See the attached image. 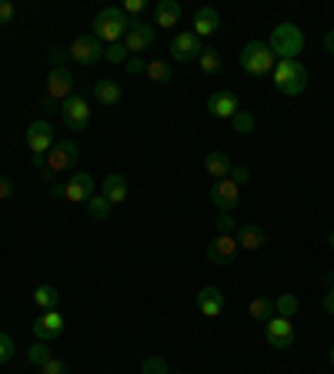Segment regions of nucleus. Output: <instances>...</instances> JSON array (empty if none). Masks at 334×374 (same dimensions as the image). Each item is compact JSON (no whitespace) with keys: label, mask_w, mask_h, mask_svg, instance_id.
Masks as SVG:
<instances>
[{"label":"nucleus","mask_w":334,"mask_h":374,"mask_svg":"<svg viewBox=\"0 0 334 374\" xmlns=\"http://www.w3.org/2000/svg\"><path fill=\"white\" fill-rule=\"evenodd\" d=\"M131 27V17L121 11V7H104V11L94 17V37H97L100 44H121L124 33Z\"/></svg>","instance_id":"1"},{"label":"nucleus","mask_w":334,"mask_h":374,"mask_svg":"<svg viewBox=\"0 0 334 374\" xmlns=\"http://www.w3.org/2000/svg\"><path fill=\"white\" fill-rule=\"evenodd\" d=\"M267 47L274 50V57L278 60H298V54L304 50V33H301V27H294V23H278L274 27V33H271V41H267Z\"/></svg>","instance_id":"2"},{"label":"nucleus","mask_w":334,"mask_h":374,"mask_svg":"<svg viewBox=\"0 0 334 374\" xmlns=\"http://www.w3.org/2000/svg\"><path fill=\"white\" fill-rule=\"evenodd\" d=\"M274 87L284 94V97H298L301 90L308 87V70L301 60H278L274 64Z\"/></svg>","instance_id":"3"},{"label":"nucleus","mask_w":334,"mask_h":374,"mask_svg":"<svg viewBox=\"0 0 334 374\" xmlns=\"http://www.w3.org/2000/svg\"><path fill=\"white\" fill-rule=\"evenodd\" d=\"M274 64H278V57H274V50H271L264 41H251V44L241 50V70L251 74V78H267V74L274 70Z\"/></svg>","instance_id":"4"},{"label":"nucleus","mask_w":334,"mask_h":374,"mask_svg":"<svg viewBox=\"0 0 334 374\" xmlns=\"http://www.w3.org/2000/svg\"><path fill=\"white\" fill-rule=\"evenodd\" d=\"M60 121H64V127L67 131H74V134H80V131H87V124H90V107H87V100L84 97H70L60 104Z\"/></svg>","instance_id":"5"},{"label":"nucleus","mask_w":334,"mask_h":374,"mask_svg":"<svg viewBox=\"0 0 334 374\" xmlns=\"http://www.w3.org/2000/svg\"><path fill=\"white\" fill-rule=\"evenodd\" d=\"M67 54L74 57L77 64L90 67V64H97V60H104V44H100L94 33H80V37H74V44L67 47Z\"/></svg>","instance_id":"6"},{"label":"nucleus","mask_w":334,"mask_h":374,"mask_svg":"<svg viewBox=\"0 0 334 374\" xmlns=\"http://www.w3.org/2000/svg\"><path fill=\"white\" fill-rule=\"evenodd\" d=\"M151 44H154V27H151V23H144L141 17H134L131 27H127V33H124V47H127V54L141 57Z\"/></svg>","instance_id":"7"},{"label":"nucleus","mask_w":334,"mask_h":374,"mask_svg":"<svg viewBox=\"0 0 334 374\" xmlns=\"http://www.w3.org/2000/svg\"><path fill=\"white\" fill-rule=\"evenodd\" d=\"M264 341L271 344V348H278V351H288V348H294V324H291V318H274L264 321Z\"/></svg>","instance_id":"8"},{"label":"nucleus","mask_w":334,"mask_h":374,"mask_svg":"<svg viewBox=\"0 0 334 374\" xmlns=\"http://www.w3.org/2000/svg\"><path fill=\"white\" fill-rule=\"evenodd\" d=\"M237 110H241V100H237V94L231 87L214 90L211 97H208V114H211L214 121H231Z\"/></svg>","instance_id":"9"},{"label":"nucleus","mask_w":334,"mask_h":374,"mask_svg":"<svg viewBox=\"0 0 334 374\" xmlns=\"http://www.w3.org/2000/svg\"><path fill=\"white\" fill-rule=\"evenodd\" d=\"M57 144L54 137V127L44 121V117H37V121L27 127V147H31V154H50V147Z\"/></svg>","instance_id":"10"},{"label":"nucleus","mask_w":334,"mask_h":374,"mask_svg":"<svg viewBox=\"0 0 334 374\" xmlns=\"http://www.w3.org/2000/svg\"><path fill=\"white\" fill-rule=\"evenodd\" d=\"M94 177L87 174V171H74L70 174V181L64 184V201H70V204H87L90 198H94Z\"/></svg>","instance_id":"11"},{"label":"nucleus","mask_w":334,"mask_h":374,"mask_svg":"<svg viewBox=\"0 0 334 374\" xmlns=\"http://www.w3.org/2000/svg\"><path fill=\"white\" fill-rule=\"evenodd\" d=\"M237 201H241V187L234 184L231 177H224V181H214L211 184V204L221 214H231L237 208Z\"/></svg>","instance_id":"12"},{"label":"nucleus","mask_w":334,"mask_h":374,"mask_svg":"<svg viewBox=\"0 0 334 374\" xmlns=\"http://www.w3.org/2000/svg\"><path fill=\"white\" fill-rule=\"evenodd\" d=\"M77 157H80V147L74 141H57L50 147V154H47V167L54 174H60V171H70V167L77 164Z\"/></svg>","instance_id":"13"},{"label":"nucleus","mask_w":334,"mask_h":374,"mask_svg":"<svg viewBox=\"0 0 334 374\" xmlns=\"http://www.w3.org/2000/svg\"><path fill=\"white\" fill-rule=\"evenodd\" d=\"M200 37L194 31H184V33H178L174 41H171V57L178 60V64H190V60H198L200 57Z\"/></svg>","instance_id":"14"},{"label":"nucleus","mask_w":334,"mask_h":374,"mask_svg":"<svg viewBox=\"0 0 334 374\" xmlns=\"http://www.w3.org/2000/svg\"><path fill=\"white\" fill-rule=\"evenodd\" d=\"M234 257H237V237L234 234H217L211 244H208V261L217 267L231 265Z\"/></svg>","instance_id":"15"},{"label":"nucleus","mask_w":334,"mask_h":374,"mask_svg":"<svg viewBox=\"0 0 334 374\" xmlns=\"http://www.w3.org/2000/svg\"><path fill=\"white\" fill-rule=\"evenodd\" d=\"M64 334V314L60 311H44L41 318L33 321V338L37 341H54V338H60Z\"/></svg>","instance_id":"16"},{"label":"nucleus","mask_w":334,"mask_h":374,"mask_svg":"<svg viewBox=\"0 0 334 374\" xmlns=\"http://www.w3.org/2000/svg\"><path fill=\"white\" fill-rule=\"evenodd\" d=\"M70 90H74V78H70V70L67 67H54L50 70V78H47V97H54L64 104L70 97Z\"/></svg>","instance_id":"17"},{"label":"nucleus","mask_w":334,"mask_h":374,"mask_svg":"<svg viewBox=\"0 0 334 374\" xmlns=\"http://www.w3.org/2000/svg\"><path fill=\"white\" fill-rule=\"evenodd\" d=\"M198 311L204 314V318H221V311H224V294H221V287H200V294H198Z\"/></svg>","instance_id":"18"},{"label":"nucleus","mask_w":334,"mask_h":374,"mask_svg":"<svg viewBox=\"0 0 334 374\" xmlns=\"http://www.w3.org/2000/svg\"><path fill=\"white\" fill-rule=\"evenodd\" d=\"M217 27H221V17H217L214 7H198L194 11V33L198 37H211Z\"/></svg>","instance_id":"19"},{"label":"nucleus","mask_w":334,"mask_h":374,"mask_svg":"<svg viewBox=\"0 0 334 374\" xmlns=\"http://www.w3.org/2000/svg\"><path fill=\"white\" fill-rule=\"evenodd\" d=\"M100 198H107L111 204H121L127 198V177L124 174H107L100 184Z\"/></svg>","instance_id":"20"},{"label":"nucleus","mask_w":334,"mask_h":374,"mask_svg":"<svg viewBox=\"0 0 334 374\" xmlns=\"http://www.w3.org/2000/svg\"><path fill=\"white\" fill-rule=\"evenodd\" d=\"M231 157L224 154V151H211V154L204 157V171L214 177V181H224V177L231 174Z\"/></svg>","instance_id":"21"},{"label":"nucleus","mask_w":334,"mask_h":374,"mask_svg":"<svg viewBox=\"0 0 334 374\" xmlns=\"http://www.w3.org/2000/svg\"><path fill=\"white\" fill-rule=\"evenodd\" d=\"M181 21V4L178 0H161L154 7V23L157 27H174Z\"/></svg>","instance_id":"22"},{"label":"nucleus","mask_w":334,"mask_h":374,"mask_svg":"<svg viewBox=\"0 0 334 374\" xmlns=\"http://www.w3.org/2000/svg\"><path fill=\"white\" fill-rule=\"evenodd\" d=\"M261 244H264V231H261L257 224H241V228H237V247L257 251Z\"/></svg>","instance_id":"23"},{"label":"nucleus","mask_w":334,"mask_h":374,"mask_svg":"<svg viewBox=\"0 0 334 374\" xmlns=\"http://www.w3.org/2000/svg\"><path fill=\"white\" fill-rule=\"evenodd\" d=\"M57 301H60V291H57L54 284L33 287V308H41V311H57Z\"/></svg>","instance_id":"24"},{"label":"nucleus","mask_w":334,"mask_h":374,"mask_svg":"<svg viewBox=\"0 0 334 374\" xmlns=\"http://www.w3.org/2000/svg\"><path fill=\"white\" fill-rule=\"evenodd\" d=\"M94 97H97L100 104L114 107V104H121V87H117L114 80H97V84H94Z\"/></svg>","instance_id":"25"},{"label":"nucleus","mask_w":334,"mask_h":374,"mask_svg":"<svg viewBox=\"0 0 334 374\" xmlns=\"http://www.w3.org/2000/svg\"><path fill=\"white\" fill-rule=\"evenodd\" d=\"M247 314L254 321H271L274 318V297H254V301L247 304Z\"/></svg>","instance_id":"26"},{"label":"nucleus","mask_w":334,"mask_h":374,"mask_svg":"<svg viewBox=\"0 0 334 374\" xmlns=\"http://www.w3.org/2000/svg\"><path fill=\"white\" fill-rule=\"evenodd\" d=\"M171 78H174V74H171V64H167V60H147V80H151V84H167Z\"/></svg>","instance_id":"27"},{"label":"nucleus","mask_w":334,"mask_h":374,"mask_svg":"<svg viewBox=\"0 0 334 374\" xmlns=\"http://www.w3.org/2000/svg\"><path fill=\"white\" fill-rule=\"evenodd\" d=\"M111 210H114V204L107 198H100V194H94V198L87 201V214L94 220H107L111 218Z\"/></svg>","instance_id":"28"},{"label":"nucleus","mask_w":334,"mask_h":374,"mask_svg":"<svg viewBox=\"0 0 334 374\" xmlns=\"http://www.w3.org/2000/svg\"><path fill=\"white\" fill-rule=\"evenodd\" d=\"M50 358H54V354H50V344H47V341H37V344L27 348V361H31L33 368H44Z\"/></svg>","instance_id":"29"},{"label":"nucleus","mask_w":334,"mask_h":374,"mask_svg":"<svg viewBox=\"0 0 334 374\" xmlns=\"http://www.w3.org/2000/svg\"><path fill=\"white\" fill-rule=\"evenodd\" d=\"M198 64H200V70H204V74H217V70H221V50L204 47V50H200V57H198Z\"/></svg>","instance_id":"30"},{"label":"nucleus","mask_w":334,"mask_h":374,"mask_svg":"<svg viewBox=\"0 0 334 374\" xmlns=\"http://www.w3.org/2000/svg\"><path fill=\"white\" fill-rule=\"evenodd\" d=\"M294 311H298V297L294 294L274 297V314H278V318H294Z\"/></svg>","instance_id":"31"},{"label":"nucleus","mask_w":334,"mask_h":374,"mask_svg":"<svg viewBox=\"0 0 334 374\" xmlns=\"http://www.w3.org/2000/svg\"><path fill=\"white\" fill-rule=\"evenodd\" d=\"M254 114H247V110L244 107H241V110H237V114H234V117H231V127H234V134H251V131H254Z\"/></svg>","instance_id":"32"},{"label":"nucleus","mask_w":334,"mask_h":374,"mask_svg":"<svg viewBox=\"0 0 334 374\" xmlns=\"http://www.w3.org/2000/svg\"><path fill=\"white\" fill-rule=\"evenodd\" d=\"M127 47H124V41L121 44H107L104 47V60H107V64H127Z\"/></svg>","instance_id":"33"},{"label":"nucleus","mask_w":334,"mask_h":374,"mask_svg":"<svg viewBox=\"0 0 334 374\" xmlns=\"http://www.w3.org/2000/svg\"><path fill=\"white\" fill-rule=\"evenodd\" d=\"M214 228H217V234H234V231H237V220H234V214H221V210H217Z\"/></svg>","instance_id":"34"},{"label":"nucleus","mask_w":334,"mask_h":374,"mask_svg":"<svg viewBox=\"0 0 334 374\" xmlns=\"http://www.w3.org/2000/svg\"><path fill=\"white\" fill-rule=\"evenodd\" d=\"M141 374H171V371H167L164 358H144V364H141Z\"/></svg>","instance_id":"35"},{"label":"nucleus","mask_w":334,"mask_h":374,"mask_svg":"<svg viewBox=\"0 0 334 374\" xmlns=\"http://www.w3.org/2000/svg\"><path fill=\"white\" fill-rule=\"evenodd\" d=\"M14 358V338L0 331V364H7Z\"/></svg>","instance_id":"36"},{"label":"nucleus","mask_w":334,"mask_h":374,"mask_svg":"<svg viewBox=\"0 0 334 374\" xmlns=\"http://www.w3.org/2000/svg\"><path fill=\"white\" fill-rule=\"evenodd\" d=\"M37 110H41V117H50V114H60V100H54V97H44L41 104H37Z\"/></svg>","instance_id":"37"},{"label":"nucleus","mask_w":334,"mask_h":374,"mask_svg":"<svg viewBox=\"0 0 334 374\" xmlns=\"http://www.w3.org/2000/svg\"><path fill=\"white\" fill-rule=\"evenodd\" d=\"M227 177H231V181H234L237 187H244L247 181H251V171H247L244 164H234V167H231V174H227Z\"/></svg>","instance_id":"38"},{"label":"nucleus","mask_w":334,"mask_h":374,"mask_svg":"<svg viewBox=\"0 0 334 374\" xmlns=\"http://www.w3.org/2000/svg\"><path fill=\"white\" fill-rule=\"evenodd\" d=\"M121 11H124V14H127V17L134 21V17H141V14L147 11V0H127V4L121 7Z\"/></svg>","instance_id":"39"},{"label":"nucleus","mask_w":334,"mask_h":374,"mask_svg":"<svg viewBox=\"0 0 334 374\" xmlns=\"http://www.w3.org/2000/svg\"><path fill=\"white\" fill-rule=\"evenodd\" d=\"M47 57H50V64L54 67H64L67 60H70V54H67V47H50V50H47Z\"/></svg>","instance_id":"40"},{"label":"nucleus","mask_w":334,"mask_h":374,"mask_svg":"<svg viewBox=\"0 0 334 374\" xmlns=\"http://www.w3.org/2000/svg\"><path fill=\"white\" fill-rule=\"evenodd\" d=\"M127 74H134V78H137V74H147V60L144 57H127Z\"/></svg>","instance_id":"41"},{"label":"nucleus","mask_w":334,"mask_h":374,"mask_svg":"<svg viewBox=\"0 0 334 374\" xmlns=\"http://www.w3.org/2000/svg\"><path fill=\"white\" fill-rule=\"evenodd\" d=\"M17 17V11H14L11 0H0V27H7V23Z\"/></svg>","instance_id":"42"},{"label":"nucleus","mask_w":334,"mask_h":374,"mask_svg":"<svg viewBox=\"0 0 334 374\" xmlns=\"http://www.w3.org/2000/svg\"><path fill=\"white\" fill-rule=\"evenodd\" d=\"M41 374H67V364L60 358H50V361L41 368Z\"/></svg>","instance_id":"43"},{"label":"nucleus","mask_w":334,"mask_h":374,"mask_svg":"<svg viewBox=\"0 0 334 374\" xmlns=\"http://www.w3.org/2000/svg\"><path fill=\"white\" fill-rule=\"evenodd\" d=\"M14 198V181L7 174H0V201H11Z\"/></svg>","instance_id":"44"},{"label":"nucleus","mask_w":334,"mask_h":374,"mask_svg":"<svg viewBox=\"0 0 334 374\" xmlns=\"http://www.w3.org/2000/svg\"><path fill=\"white\" fill-rule=\"evenodd\" d=\"M321 308L328 311V314H334V287H331V291H328V294H324V301H321Z\"/></svg>","instance_id":"45"},{"label":"nucleus","mask_w":334,"mask_h":374,"mask_svg":"<svg viewBox=\"0 0 334 374\" xmlns=\"http://www.w3.org/2000/svg\"><path fill=\"white\" fill-rule=\"evenodd\" d=\"M324 50H328V54H334V31H328V37H324Z\"/></svg>","instance_id":"46"},{"label":"nucleus","mask_w":334,"mask_h":374,"mask_svg":"<svg viewBox=\"0 0 334 374\" xmlns=\"http://www.w3.org/2000/svg\"><path fill=\"white\" fill-rule=\"evenodd\" d=\"M328 284L334 287V267H331V271H328Z\"/></svg>","instance_id":"47"},{"label":"nucleus","mask_w":334,"mask_h":374,"mask_svg":"<svg viewBox=\"0 0 334 374\" xmlns=\"http://www.w3.org/2000/svg\"><path fill=\"white\" fill-rule=\"evenodd\" d=\"M328 361H331V368H334V348H328Z\"/></svg>","instance_id":"48"},{"label":"nucleus","mask_w":334,"mask_h":374,"mask_svg":"<svg viewBox=\"0 0 334 374\" xmlns=\"http://www.w3.org/2000/svg\"><path fill=\"white\" fill-rule=\"evenodd\" d=\"M328 244H331V247H334V231H331V234H328Z\"/></svg>","instance_id":"49"}]
</instances>
